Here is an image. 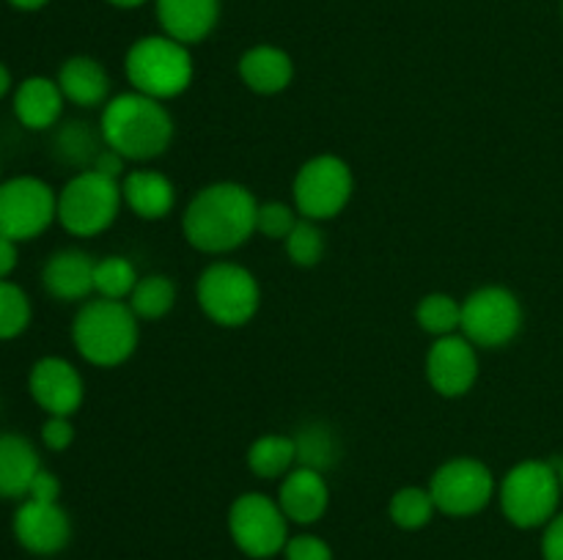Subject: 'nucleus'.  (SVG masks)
Returning <instances> with one entry per match:
<instances>
[{
  "label": "nucleus",
  "mask_w": 563,
  "mask_h": 560,
  "mask_svg": "<svg viewBox=\"0 0 563 560\" xmlns=\"http://www.w3.org/2000/svg\"><path fill=\"white\" fill-rule=\"evenodd\" d=\"M258 201L245 184L214 181L198 190L181 214L187 245L201 253L223 256L256 234Z\"/></svg>",
  "instance_id": "1"
},
{
  "label": "nucleus",
  "mask_w": 563,
  "mask_h": 560,
  "mask_svg": "<svg viewBox=\"0 0 563 560\" xmlns=\"http://www.w3.org/2000/svg\"><path fill=\"white\" fill-rule=\"evenodd\" d=\"M99 132L108 148L130 163L163 157L174 143V115L159 99L141 91L110 97L99 115Z\"/></svg>",
  "instance_id": "2"
},
{
  "label": "nucleus",
  "mask_w": 563,
  "mask_h": 560,
  "mask_svg": "<svg viewBox=\"0 0 563 560\" xmlns=\"http://www.w3.org/2000/svg\"><path fill=\"white\" fill-rule=\"evenodd\" d=\"M141 318L121 300H86L71 318V344L77 355L97 368H115L130 360L141 340Z\"/></svg>",
  "instance_id": "3"
},
{
  "label": "nucleus",
  "mask_w": 563,
  "mask_h": 560,
  "mask_svg": "<svg viewBox=\"0 0 563 560\" xmlns=\"http://www.w3.org/2000/svg\"><path fill=\"white\" fill-rule=\"evenodd\" d=\"M124 75L132 91H141L165 102V99L181 97L190 88L196 66H192L187 44L163 33V36L137 38L126 49Z\"/></svg>",
  "instance_id": "4"
},
{
  "label": "nucleus",
  "mask_w": 563,
  "mask_h": 560,
  "mask_svg": "<svg viewBox=\"0 0 563 560\" xmlns=\"http://www.w3.org/2000/svg\"><path fill=\"white\" fill-rule=\"evenodd\" d=\"M563 497L559 464L542 459H526L511 467L498 486L500 511L520 530L544 527Z\"/></svg>",
  "instance_id": "5"
},
{
  "label": "nucleus",
  "mask_w": 563,
  "mask_h": 560,
  "mask_svg": "<svg viewBox=\"0 0 563 560\" xmlns=\"http://www.w3.org/2000/svg\"><path fill=\"white\" fill-rule=\"evenodd\" d=\"M121 203V181L91 168L77 170L58 190V223L66 234L91 239L115 223Z\"/></svg>",
  "instance_id": "6"
},
{
  "label": "nucleus",
  "mask_w": 563,
  "mask_h": 560,
  "mask_svg": "<svg viewBox=\"0 0 563 560\" xmlns=\"http://www.w3.org/2000/svg\"><path fill=\"white\" fill-rule=\"evenodd\" d=\"M203 316L218 327H245L262 305L256 275L234 261H214L201 272L196 285Z\"/></svg>",
  "instance_id": "7"
},
{
  "label": "nucleus",
  "mask_w": 563,
  "mask_h": 560,
  "mask_svg": "<svg viewBox=\"0 0 563 560\" xmlns=\"http://www.w3.org/2000/svg\"><path fill=\"white\" fill-rule=\"evenodd\" d=\"M355 176L352 168L335 154H317L297 168L291 181V198L300 217L322 223L339 217L352 201Z\"/></svg>",
  "instance_id": "8"
},
{
  "label": "nucleus",
  "mask_w": 563,
  "mask_h": 560,
  "mask_svg": "<svg viewBox=\"0 0 563 560\" xmlns=\"http://www.w3.org/2000/svg\"><path fill=\"white\" fill-rule=\"evenodd\" d=\"M58 223V192L38 176H11L0 181V236L33 242Z\"/></svg>",
  "instance_id": "9"
},
{
  "label": "nucleus",
  "mask_w": 563,
  "mask_h": 560,
  "mask_svg": "<svg viewBox=\"0 0 563 560\" xmlns=\"http://www.w3.org/2000/svg\"><path fill=\"white\" fill-rule=\"evenodd\" d=\"M522 329V302L504 285H482L462 300L460 333L476 349L509 346Z\"/></svg>",
  "instance_id": "10"
},
{
  "label": "nucleus",
  "mask_w": 563,
  "mask_h": 560,
  "mask_svg": "<svg viewBox=\"0 0 563 560\" xmlns=\"http://www.w3.org/2000/svg\"><path fill=\"white\" fill-rule=\"evenodd\" d=\"M231 541L247 558L267 560L284 552L289 541V519L278 500L262 492H245L229 508Z\"/></svg>",
  "instance_id": "11"
},
{
  "label": "nucleus",
  "mask_w": 563,
  "mask_h": 560,
  "mask_svg": "<svg viewBox=\"0 0 563 560\" xmlns=\"http://www.w3.org/2000/svg\"><path fill=\"white\" fill-rule=\"evenodd\" d=\"M434 505L445 516H473L498 494L493 470L473 456H456L440 464L429 478Z\"/></svg>",
  "instance_id": "12"
},
{
  "label": "nucleus",
  "mask_w": 563,
  "mask_h": 560,
  "mask_svg": "<svg viewBox=\"0 0 563 560\" xmlns=\"http://www.w3.org/2000/svg\"><path fill=\"white\" fill-rule=\"evenodd\" d=\"M27 393L44 415L71 417L86 399V382L66 357H38L27 371Z\"/></svg>",
  "instance_id": "13"
},
{
  "label": "nucleus",
  "mask_w": 563,
  "mask_h": 560,
  "mask_svg": "<svg viewBox=\"0 0 563 560\" xmlns=\"http://www.w3.org/2000/svg\"><path fill=\"white\" fill-rule=\"evenodd\" d=\"M427 379L443 399H462L478 379V349L462 333L434 338L427 351Z\"/></svg>",
  "instance_id": "14"
},
{
  "label": "nucleus",
  "mask_w": 563,
  "mask_h": 560,
  "mask_svg": "<svg viewBox=\"0 0 563 560\" xmlns=\"http://www.w3.org/2000/svg\"><path fill=\"white\" fill-rule=\"evenodd\" d=\"M11 530H14L16 544L25 552L42 555H58L66 549L71 538V522L69 514L60 508V503H38V500H22L11 519Z\"/></svg>",
  "instance_id": "15"
},
{
  "label": "nucleus",
  "mask_w": 563,
  "mask_h": 560,
  "mask_svg": "<svg viewBox=\"0 0 563 560\" xmlns=\"http://www.w3.org/2000/svg\"><path fill=\"white\" fill-rule=\"evenodd\" d=\"M64 102L66 97L58 80L44 75L25 77V80L16 82L14 93H11L14 119L31 132L55 130L60 124V115H64Z\"/></svg>",
  "instance_id": "16"
},
{
  "label": "nucleus",
  "mask_w": 563,
  "mask_h": 560,
  "mask_svg": "<svg viewBox=\"0 0 563 560\" xmlns=\"http://www.w3.org/2000/svg\"><path fill=\"white\" fill-rule=\"evenodd\" d=\"M278 505L284 508L286 519L295 525H313L328 514L330 489L324 472L300 467L286 472L278 486Z\"/></svg>",
  "instance_id": "17"
},
{
  "label": "nucleus",
  "mask_w": 563,
  "mask_h": 560,
  "mask_svg": "<svg viewBox=\"0 0 563 560\" xmlns=\"http://www.w3.org/2000/svg\"><path fill=\"white\" fill-rule=\"evenodd\" d=\"M93 261L86 250H55L42 267V285L58 302H86L93 294Z\"/></svg>",
  "instance_id": "18"
},
{
  "label": "nucleus",
  "mask_w": 563,
  "mask_h": 560,
  "mask_svg": "<svg viewBox=\"0 0 563 560\" xmlns=\"http://www.w3.org/2000/svg\"><path fill=\"white\" fill-rule=\"evenodd\" d=\"M38 448L20 432H0V500H25L42 470Z\"/></svg>",
  "instance_id": "19"
},
{
  "label": "nucleus",
  "mask_w": 563,
  "mask_h": 560,
  "mask_svg": "<svg viewBox=\"0 0 563 560\" xmlns=\"http://www.w3.org/2000/svg\"><path fill=\"white\" fill-rule=\"evenodd\" d=\"M220 0H157V20L165 36L181 44H198L214 31Z\"/></svg>",
  "instance_id": "20"
},
{
  "label": "nucleus",
  "mask_w": 563,
  "mask_h": 560,
  "mask_svg": "<svg viewBox=\"0 0 563 560\" xmlns=\"http://www.w3.org/2000/svg\"><path fill=\"white\" fill-rule=\"evenodd\" d=\"M121 198L124 206L141 220H165L176 203V187L159 170H130L121 179Z\"/></svg>",
  "instance_id": "21"
},
{
  "label": "nucleus",
  "mask_w": 563,
  "mask_h": 560,
  "mask_svg": "<svg viewBox=\"0 0 563 560\" xmlns=\"http://www.w3.org/2000/svg\"><path fill=\"white\" fill-rule=\"evenodd\" d=\"M55 80H58L66 102L77 104V108H104L110 99L108 71L91 55H71V58H66Z\"/></svg>",
  "instance_id": "22"
},
{
  "label": "nucleus",
  "mask_w": 563,
  "mask_h": 560,
  "mask_svg": "<svg viewBox=\"0 0 563 560\" xmlns=\"http://www.w3.org/2000/svg\"><path fill=\"white\" fill-rule=\"evenodd\" d=\"M240 77L258 97H275L295 80V64L289 53L273 44H256L240 58Z\"/></svg>",
  "instance_id": "23"
},
{
  "label": "nucleus",
  "mask_w": 563,
  "mask_h": 560,
  "mask_svg": "<svg viewBox=\"0 0 563 560\" xmlns=\"http://www.w3.org/2000/svg\"><path fill=\"white\" fill-rule=\"evenodd\" d=\"M102 148V132L93 130L86 121H66V124L55 126L53 132L55 159L64 165H71V168L88 170Z\"/></svg>",
  "instance_id": "24"
},
{
  "label": "nucleus",
  "mask_w": 563,
  "mask_h": 560,
  "mask_svg": "<svg viewBox=\"0 0 563 560\" xmlns=\"http://www.w3.org/2000/svg\"><path fill=\"white\" fill-rule=\"evenodd\" d=\"M247 467L256 478H284L297 467V445L295 437L286 434H264V437L253 439L247 448Z\"/></svg>",
  "instance_id": "25"
},
{
  "label": "nucleus",
  "mask_w": 563,
  "mask_h": 560,
  "mask_svg": "<svg viewBox=\"0 0 563 560\" xmlns=\"http://www.w3.org/2000/svg\"><path fill=\"white\" fill-rule=\"evenodd\" d=\"M126 305L143 322H157V318L168 316L170 307L176 305V283L168 275H143L135 283V289H132Z\"/></svg>",
  "instance_id": "26"
},
{
  "label": "nucleus",
  "mask_w": 563,
  "mask_h": 560,
  "mask_svg": "<svg viewBox=\"0 0 563 560\" xmlns=\"http://www.w3.org/2000/svg\"><path fill=\"white\" fill-rule=\"evenodd\" d=\"M416 322L432 338H445V335L460 333L462 302L456 296L443 294V291H432V294H427L418 302Z\"/></svg>",
  "instance_id": "27"
},
{
  "label": "nucleus",
  "mask_w": 563,
  "mask_h": 560,
  "mask_svg": "<svg viewBox=\"0 0 563 560\" xmlns=\"http://www.w3.org/2000/svg\"><path fill=\"white\" fill-rule=\"evenodd\" d=\"M297 445V464L311 467V470H330L339 459V443L335 434L330 432L324 423H306L300 432L295 434Z\"/></svg>",
  "instance_id": "28"
},
{
  "label": "nucleus",
  "mask_w": 563,
  "mask_h": 560,
  "mask_svg": "<svg viewBox=\"0 0 563 560\" xmlns=\"http://www.w3.org/2000/svg\"><path fill=\"white\" fill-rule=\"evenodd\" d=\"M141 280L135 264L126 256H104L93 267V294L104 300H130L132 289Z\"/></svg>",
  "instance_id": "29"
},
{
  "label": "nucleus",
  "mask_w": 563,
  "mask_h": 560,
  "mask_svg": "<svg viewBox=\"0 0 563 560\" xmlns=\"http://www.w3.org/2000/svg\"><path fill=\"white\" fill-rule=\"evenodd\" d=\"M434 511H438V505H434L432 492L421 486L399 489V492L390 497L388 505L390 519H394V525L401 527V530H421V527H427L429 522H432Z\"/></svg>",
  "instance_id": "30"
},
{
  "label": "nucleus",
  "mask_w": 563,
  "mask_h": 560,
  "mask_svg": "<svg viewBox=\"0 0 563 560\" xmlns=\"http://www.w3.org/2000/svg\"><path fill=\"white\" fill-rule=\"evenodd\" d=\"M33 302L14 280H0V340H14L31 327Z\"/></svg>",
  "instance_id": "31"
},
{
  "label": "nucleus",
  "mask_w": 563,
  "mask_h": 560,
  "mask_svg": "<svg viewBox=\"0 0 563 560\" xmlns=\"http://www.w3.org/2000/svg\"><path fill=\"white\" fill-rule=\"evenodd\" d=\"M286 253H289V261L297 264L302 269H311L322 261L324 256V234L319 228V223L313 220L300 217L297 225L291 228V234L286 236Z\"/></svg>",
  "instance_id": "32"
},
{
  "label": "nucleus",
  "mask_w": 563,
  "mask_h": 560,
  "mask_svg": "<svg viewBox=\"0 0 563 560\" xmlns=\"http://www.w3.org/2000/svg\"><path fill=\"white\" fill-rule=\"evenodd\" d=\"M300 220V212L295 206L284 201H267L258 203V214H256V234L267 236L273 242H284L286 236L291 234V228Z\"/></svg>",
  "instance_id": "33"
},
{
  "label": "nucleus",
  "mask_w": 563,
  "mask_h": 560,
  "mask_svg": "<svg viewBox=\"0 0 563 560\" xmlns=\"http://www.w3.org/2000/svg\"><path fill=\"white\" fill-rule=\"evenodd\" d=\"M75 443V423L64 415H47L42 423V445L53 453H64Z\"/></svg>",
  "instance_id": "34"
},
{
  "label": "nucleus",
  "mask_w": 563,
  "mask_h": 560,
  "mask_svg": "<svg viewBox=\"0 0 563 560\" xmlns=\"http://www.w3.org/2000/svg\"><path fill=\"white\" fill-rule=\"evenodd\" d=\"M286 560H333V549L324 538L302 533V536H291L284 547Z\"/></svg>",
  "instance_id": "35"
},
{
  "label": "nucleus",
  "mask_w": 563,
  "mask_h": 560,
  "mask_svg": "<svg viewBox=\"0 0 563 560\" xmlns=\"http://www.w3.org/2000/svg\"><path fill=\"white\" fill-rule=\"evenodd\" d=\"M25 500H38V503H58L60 500V478L55 475L53 470L42 467L38 475L33 478L31 492H27Z\"/></svg>",
  "instance_id": "36"
},
{
  "label": "nucleus",
  "mask_w": 563,
  "mask_h": 560,
  "mask_svg": "<svg viewBox=\"0 0 563 560\" xmlns=\"http://www.w3.org/2000/svg\"><path fill=\"white\" fill-rule=\"evenodd\" d=\"M542 558L563 560V511L544 525L542 533Z\"/></svg>",
  "instance_id": "37"
},
{
  "label": "nucleus",
  "mask_w": 563,
  "mask_h": 560,
  "mask_svg": "<svg viewBox=\"0 0 563 560\" xmlns=\"http://www.w3.org/2000/svg\"><path fill=\"white\" fill-rule=\"evenodd\" d=\"M126 163H130V159L121 157V154L115 152V148H108V146H104L102 152L97 154V159H93L91 170H97V173L110 176V179L121 181V179H124V176H126V173H124V170H126Z\"/></svg>",
  "instance_id": "38"
},
{
  "label": "nucleus",
  "mask_w": 563,
  "mask_h": 560,
  "mask_svg": "<svg viewBox=\"0 0 563 560\" xmlns=\"http://www.w3.org/2000/svg\"><path fill=\"white\" fill-rule=\"evenodd\" d=\"M20 264V245L9 236H0V280H9Z\"/></svg>",
  "instance_id": "39"
},
{
  "label": "nucleus",
  "mask_w": 563,
  "mask_h": 560,
  "mask_svg": "<svg viewBox=\"0 0 563 560\" xmlns=\"http://www.w3.org/2000/svg\"><path fill=\"white\" fill-rule=\"evenodd\" d=\"M9 93H14V77H11L9 66L0 60V99H5Z\"/></svg>",
  "instance_id": "40"
},
{
  "label": "nucleus",
  "mask_w": 563,
  "mask_h": 560,
  "mask_svg": "<svg viewBox=\"0 0 563 560\" xmlns=\"http://www.w3.org/2000/svg\"><path fill=\"white\" fill-rule=\"evenodd\" d=\"M5 3L16 11H38V9H44L49 0H5Z\"/></svg>",
  "instance_id": "41"
},
{
  "label": "nucleus",
  "mask_w": 563,
  "mask_h": 560,
  "mask_svg": "<svg viewBox=\"0 0 563 560\" xmlns=\"http://www.w3.org/2000/svg\"><path fill=\"white\" fill-rule=\"evenodd\" d=\"M110 5H115V9H137V5L148 3V0H108Z\"/></svg>",
  "instance_id": "42"
},
{
  "label": "nucleus",
  "mask_w": 563,
  "mask_h": 560,
  "mask_svg": "<svg viewBox=\"0 0 563 560\" xmlns=\"http://www.w3.org/2000/svg\"><path fill=\"white\" fill-rule=\"evenodd\" d=\"M559 478H561V489H563V456H561V461H559Z\"/></svg>",
  "instance_id": "43"
},
{
  "label": "nucleus",
  "mask_w": 563,
  "mask_h": 560,
  "mask_svg": "<svg viewBox=\"0 0 563 560\" xmlns=\"http://www.w3.org/2000/svg\"><path fill=\"white\" fill-rule=\"evenodd\" d=\"M561 14H563V3H561Z\"/></svg>",
  "instance_id": "44"
}]
</instances>
